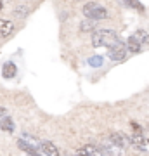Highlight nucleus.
Returning a JSON list of instances; mask_svg holds the SVG:
<instances>
[{
    "label": "nucleus",
    "mask_w": 149,
    "mask_h": 156,
    "mask_svg": "<svg viewBox=\"0 0 149 156\" xmlns=\"http://www.w3.org/2000/svg\"><path fill=\"white\" fill-rule=\"evenodd\" d=\"M28 12H30V7H28V5H17V9L14 11V14L19 16V17H24Z\"/></svg>",
    "instance_id": "obj_16"
},
{
    "label": "nucleus",
    "mask_w": 149,
    "mask_h": 156,
    "mask_svg": "<svg viewBox=\"0 0 149 156\" xmlns=\"http://www.w3.org/2000/svg\"><path fill=\"white\" fill-rule=\"evenodd\" d=\"M133 37H135V38H137L142 45L149 42V35H147V31H144V30H137V31L133 33Z\"/></svg>",
    "instance_id": "obj_14"
},
{
    "label": "nucleus",
    "mask_w": 149,
    "mask_h": 156,
    "mask_svg": "<svg viewBox=\"0 0 149 156\" xmlns=\"http://www.w3.org/2000/svg\"><path fill=\"white\" fill-rule=\"evenodd\" d=\"M4 116H7V111H5V108H0V120Z\"/></svg>",
    "instance_id": "obj_18"
},
{
    "label": "nucleus",
    "mask_w": 149,
    "mask_h": 156,
    "mask_svg": "<svg viewBox=\"0 0 149 156\" xmlns=\"http://www.w3.org/2000/svg\"><path fill=\"white\" fill-rule=\"evenodd\" d=\"M17 147H19L21 151H24V153H28V154H35V153H37V149H35L33 146H30L23 139H17Z\"/></svg>",
    "instance_id": "obj_12"
},
{
    "label": "nucleus",
    "mask_w": 149,
    "mask_h": 156,
    "mask_svg": "<svg viewBox=\"0 0 149 156\" xmlns=\"http://www.w3.org/2000/svg\"><path fill=\"white\" fill-rule=\"evenodd\" d=\"M17 75V66L14 64V62H5L4 66H2V76L4 78H14Z\"/></svg>",
    "instance_id": "obj_7"
},
{
    "label": "nucleus",
    "mask_w": 149,
    "mask_h": 156,
    "mask_svg": "<svg viewBox=\"0 0 149 156\" xmlns=\"http://www.w3.org/2000/svg\"><path fill=\"white\" fill-rule=\"evenodd\" d=\"M83 16L88 17V19H95V21H99V19H104L106 17V9L99 4H95V2H88L83 5Z\"/></svg>",
    "instance_id": "obj_2"
},
{
    "label": "nucleus",
    "mask_w": 149,
    "mask_h": 156,
    "mask_svg": "<svg viewBox=\"0 0 149 156\" xmlns=\"http://www.w3.org/2000/svg\"><path fill=\"white\" fill-rule=\"evenodd\" d=\"M76 153H78V154H94V156H99V154H102V149H99L97 146L87 144V146H83V147H80Z\"/></svg>",
    "instance_id": "obj_9"
},
{
    "label": "nucleus",
    "mask_w": 149,
    "mask_h": 156,
    "mask_svg": "<svg viewBox=\"0 0 149 156\" xmlns=\"http://www.w3.org/2000/svg\"><path fill=\"white\" fill-rule=\"evenodd\" d=\"M14 31V23L7 19H0V37H9Z\"/></svg>",
    "instance_id": "obj_8"
},
{
    "label": "nucleus",
    "mask_w": 149,
    "mask_h": 156,
    "mask_svg": "<svg viewBox=\"0 0 149 156\" xmlns=\"http://www.w3.org/2000/svg\"><path fill=\"white\" fill-rule=\"evenodd\" d=\"M130 139H132L133 147H137L139 151H144V153H149V139H146L142 134H132Z\"/></svg>",
    "instance_id": "obj_4"
},
{
    "label": "nucleus",
    "mask_w": 149,
    "mask_h": 156,
    "mask_svg": "<svg viewBox=\"0 0 149 156\" xmlns=\"http://www.w3.org/2000/svg\"><path fill=\"white\" fill-rule=\"evenodd\" d=\"M128 54V47L127 45H123V44H118L115 45V47H111L109 49V59L111 61H123L125 57H127Z\"/></svg>",
    "instance_id": "obj_3"
},
{
    "label": "nucleus",
    "mask_w": 149,
    "mask_h": 156,
    "mask_svg": "<svg viewBox=\"0 0 149 156\" xmlns=\"http://www.w3.org/2000/svg\"><path fill=\"white\" fill-rule=\"evenodd\" d=\"M92 44H94V47H108V49H111L115 45L122 44V40L113 30H97V31L92 33Z\"/></svg>",
    "instance_id": "obj_1"
},
{
    "label": "nucleus",
    "mask_w": 149,
    "mask_h": 156,
    "mask_svg": "<svg viewBox=\"0 0 149 156\" xmlns=\"http://www.w3.org/2000/svg\"><path fill=\"white\" fill-rule=\"evenodd\" d=\"M2 9H4V2H2V0H0V11H2Z\"/></svg>",
    "instance_id": "obj_19"
},
{
    "label": "nucleus",
    "mask_w": 149,
    "mask_h": 156,
    "mask_svg": "<svg viewBox=\"0 0 149 156\" xmlns=\"http://www.w3.org/2000/svg\"><path fill=\"white\" fill-rule=\"evenodd\" d=\"M127 47H128V50H130V52H133V54H139V52L142 50V44H140V42H139L133 35L127 40Z\"/></svg>",
    "instance_id": "obj_10"
},
{
    "label": "nucleus",
    "mask_w": 149,
    "mask_h": 156,
    "mask_svg": "<svg viewBox=\"0 0 149 156\" xmlns=\"http://www.w3.org/2000/svg\"><path fill=\"white\" fill-rule=\"evenodd\" d=\"M127 5H130V7H133V9H137V11H144V5L139 2V0H123Z\"/></svg>",
    "instance_id": "obj_17"
},
{
    "label": "nucleus",
    "mask_w": 149,
    "mask_h": 156,
    "mask_svg": "<svg viewBox=\"0 0 149 156\" xmlns=\"http://www.w3.org/2000/svg\"><path fill=\"white\" fill-rule=\"evenodd\" d=\"M111 142L115 146H118V147H122V149H125V147H128V146L132 144V139L130 137H127V135H123L122 132H113V134L109 135Z\"/></svg>",
    "instance_id": "obj_5"
},
{
    "label": "nucleus",
    "mask_w": 149,
    "mask_h": 156,
    "mask_svg": "<svg viewBox=\"0 0 149 156\" xmlns=\"http://www.w3.org/2000/svg\"><path fill=\"white\" fill-rule=\"evenodd\" d=\"M88 66H92V68H101L102 64H104V57L102 56H92V57H88Z\"/></svg>",
    "instance_id": "obj_13"
},
{
    "label": "nucleus",
    "mask_w": 149,
    "mask_h": 156,
    "mask_svg": "<svg viewBox=\"0 0 149 156\" xmlns=\"http://www.w3.org/2000/svg\"><path fill=\"white\" fill-rule=\"evenodd\" d=\"M0 128H2L4 132L12 134V132H14V122H12V118H9V116L2 118V120H0Z\"/></svg>",
    "instance_id": "obj_11"
},
{
    "label": "nucleus",
    "mask_w": 149,
    "mask_h": 156,
    "mask_svg": "<svg viewBox=\"0 0 149 156\" xmlns=\"http://www.w3.org/2000/svg\"><path fill=\"white\" fill-rule=\"evenodd\" d=\"M40 151L44 153V154H49V156H57L59 154V149H57V146L54 142H50V140H45L40 144Z\"/></svg>",
    "instance_id": "obj_6"
},
{
    "label": "nucleus",
    "mask_w": 149,
    "mask_h": 156,
    "mask_svg": "<svg viewBox=\"0 0 149 156\" xmlns=\"http://www.w3.org/2000/svg\"><path fill=\"white\" fill-rule=\"evenodd\" d=\"M95 26V19H88L87 17V21H83L82 24H80V30L82 31H92Z\"/></svg>",
    "instance_id": "obj_15"
}]
</instances>
